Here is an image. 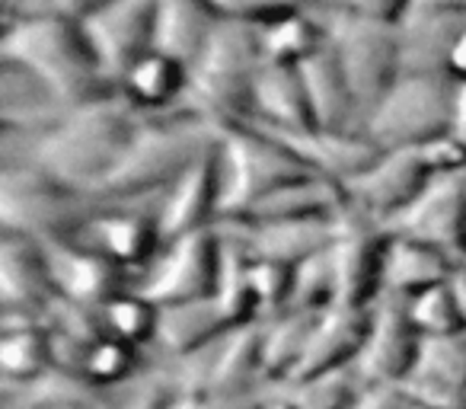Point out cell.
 <instances>
[{
	"label": "cell",
	"mask_w": 466,
	"mask_h": 409,
	"mask_svg": "<svg viewBox=\"0 0 466 409\" xmlns=\"http://www.w3.org/2000/svg\"><path fill=\"white\" fill-rule=\"evenodd\" d=\"M218 150L220 176H224L218 221H243L272 192L317 176L298 154H291L253 118L220 125Z\"/></svg>",
	"instance_id": "5"
},
{
	"label": "cell",
	"mask_w": 466,
	"mask_h": 409,
	"mask_svg": "<svg viewBox=\"0 0 466 409\" xmlns=\"http://www.w3.org/2000/svg\"><path fill=\"white\" fill-rule=\"evenodd\" d=\"M218 272L220 234L218 228H205L179 237V240H169L137 291L154 301L157 307L205 301L218 291Z\"/></svg>",
	"instance_id": "10"
},
{
	"label": "cell",
	"mask_w": 466,
	"mask_h": 409,
	"mask_svg": "<svg viewBox=\"0 0 466 409\" xmlns=\"http://www.w3.org/2000/svg\"><path fill=\"white\" fill-rule=\"evenodd\" d=\"M253 394H179L169 409H262Z\"/></svg>",
	"instance_id": "45"
},
{
	"label": "cell",
	"mask_w": 466,
	"mask_h": 409,
	"mask_svg": "<svg viewBox=\"0 0 466 409\" xmlns=\"http://www.w3.org/2000/svg\"><path fill=\"white\" fill-rule=\"evenodd\" d=\"M412 10H428V14L466 16V0H415Z\"/></svg>",
	"instance_id": "49"
},
{
	"label": "cell",
	"mask_w": 466,
	"mask_h": 409,
	"mask_svg": "<svg viewBox=\"0 0 466 409\" xmlns=\"http://www.w3.org/2000/svg\"><path fill=\"white\" fill-rule=\"evenodd\" d=\"M262 374V326H243L220 339L208 362L205 394H249Z\"/></svg>",
	"instance_id": "30"
},
{
	"label": "cell",
	"mask_w": 466,
	"mask_h": 409,
	"mask_svg": "<svg viewBox=\"0 0 466 409\" xmlns=\"http://www.w3.org/2000/svg\"><path fill=\"white\" fill-rule=\"evenodd\" d=\"M415 0H336L332 7L336 10H349V14L368 16L377 23H390V26H400L409 16Z\"/></svg>",
	"instance_id": "44"
},
{
	"label": "cell",
	"mask_w": 466,
	"mask_h": 409,
	"mask_svg": "<svg viewBox=\"0 0 466 409\" xmlns=\"http://www.w3.org/2000/svg\"><path fill=\"white\" fill-rule=\"evenodd\" d=\"M400 67L402 77H438L447 74L453 42L466 29V16L409 10L400 23Z\"/></svg>",
	"instance_id": "21"
},
{
	"label": "cell",
	"mask_w": 466,
	"mask_h": 409,
	"mask_svg": "<svg viewBox=\"0 0 466 409\" xmlns=\"http://www.w3.org/2000/svg\"><path fill=\"white\" fill-rule=\"evenodd\" d=\"M220 192H224V176H220V150L214 144L163 192L157 211L163 240L169 243L195 230L214 228L220 218Z\"/></svg>",
	"instance_id": "14"
},
{
	"label": "cell",
	"mask_w": 466,
	"mask_h": 409,
	"mask_svg": "<svg viewBox=\"0 0 466 409\" xmlns=\"http://www.w3.org/2000/svg\"><path fill=\"white\" fill-rule=\"evenodd\" d=\"M52 262L58 298L84 307H103L125 291V266L96 247H80L77 240L46 243Z\"/></svg>",
	"instance_id": "18"
},
{
	"label": "cell",
	"mask_w": 466,
	"mask_h": 409,
	"mask_svg": "<svg viewBox=\"0 0 466 409\" xmlns=\"http://www.w3.org/2000/svg\"><path fill=\"white\" fill-rule=\"evenodd\" d=\"M253 118L259 125H266V128H279V131L317 128L300 67L262 65L259 77H256Z\"/></svg>",
	"instance_id": "25"
},
{
	"label": "cell",
	"mask_w": 466,
	"mask_h": 409,
	"mask_svg": "<svg viewBox=\"0 0 466 409\" xmlns=\"http://www.w3.org/2000/svg\"><path fill=\"white\" fill-rule=\"evenodd\" d=\"M431 182V169L425 167L419 148L383 150V157L345 186L349 201L374 221L387 224L400 211H406Z\"/></svg>",
	"instance_id": "13"
},
{
	"label": "cell",
	"mask_w": 466,
	"mask_h": 409,
	"mask_svg": "<svg viewBox=\"0 0 466 409\" xmlns=\"http://www.w3.org/2000/svg\"><path fill=\"white\" fill-rule=\"evenodd\" d=\"M262 65L266 58H262L259 29L220 20L205 52L192 65L186 109L198 112L214 125L253 118L256 77Z\"/></svg>",
	"instance_id": "4"
},
{
	"label": "cell",
	"mask_w": 466,
	"mask_h": 409,
	"mask_svg": "<svg viewBox=\"0 0 466 409\" xmlns=\"http://www.w3.org/2000/svg\"><path fill=\"white\" fill-rule=\"evenodd\" d=\"M0 58L33 74L61 109L116 97L118 84L103 71L80 23L55 14H26L4 26Z\"/></svg>",
	"instance_id": "1"
},
{
	"label": "cell",
	"mask_w": 466,
	"mask_h": 409,
	"mask_svg": "<svg viewBox=\"0 0 466 409\" xmlns=\"http://www.w3.org/2000/svg\"><path fill=\"white\" fill-rule=\"evenodd\" d=\"M412 374L431 377V381L466 390V332L421 336L419 362H415Z\"/></svg>",
	"instance_id": "38"
},
{
	"label": "cell",
	"mask_w": 466,
	"mask_h": 409,
	"mask_svg": "<svg viewBox=\"0 0 466 409\" xmlns=\"http://www.w3.org/2000/svg\"><path fill=\"white\" fill-rule=\"evenodd\" d=\"M351 409H409V400L400 387H387V383H364L361 396H358Z\"/></svg>",
	"instance_id": "46"
},
{
	"label": "cell",
	"mask_w": 466,
	"mask_h": 409,
	"mask_svg": "<svg viewBox=\"0 0 466 409\" xmlns=\"http://www.w3.org/2000/svg\"><path fill=\"white\" fill-rule=\"evenodd\" d=\"M106 332L118 336L131 345H144L157 336V320H160V307L147 301L141 291H122L103 304Z\"/></svg>",
	"instance_id": "36"
},
{
	"label": "cell",
	"mask_w": 466,
	"mask_h": 409,
	"mask_svg": "<svg viewBox=\"0 0 466 409\" xmlns=\"http://www.w3.org/2000/svg\"><path fill=\"white\" fill-rule=\"evenodd\" d=\"M137 364V345L125 343L118 336H103L99 343L86 345L84 355V374L96 381L99 387H118L125 377H131Z\"/></svg>",
	"instance_id": "40"
},
{
	"label": "cell",
	"mask_w": 466,
	"mask_h": 409,
	"mask_svg": "<svg viewBox=\"0 0 466 409\" xmlns=\"http://www.w3.org/2000/svg\"><path fill=\"white\" fill-rule=\"evenodd\" d=\"M259 128H266V125H259ZM266 131L272 138H279L291 154H298L313 173L323 176V179L339 182V186H349L351 179L368 173L383 157V150L364 131H329V128H310V131L266 128Z\"/></svg>",
	"instance_id": "17"
},
{
	"label": "cell",
	"mask_w": 466,
	"mask_h": 409,
	"mask_svg": "<svg viewBox=\"0 0 466 409\" xmlns=\"http://www.w3.org/2000/svg\"><path fill=\"white\" fill-rule=\"evenodd\" d=\"M144 118L122 97H106L67 109L52 128H46L33 144V167L71 189L96 192V186L116 169V163L131 148Z\"/></svg>",
	"instance_id": "2"
},
{
	"label": "cell",
	"mask_w": 466,
	"mask_h": 409,
	"mask_svg": "<svg viewBox=\"0 0 466 409\" xmlns=\"http://www.w3.org/2000/svg\"><path fill=\"white\" fill-rule=\"evenodd\" d=\"M157 7L160 0H112L96 20L84 26L99 65L116 84L141 55L154 48Z\"/></svg>",
	"instance_id": "16"
},
{
	"label": "cell",
	"mask_w": 466,
	"mask_h": 409,
	"mask_svg": "<svg viewBox=\"0 0 466 409\" xmlns=\"http://www.w3.org/2000/svg\"><path fill=\"white\" fill-rule=\"evenodd\" d=\"M173 400L176 396L169 394V390H144L141 396H137L135 403H131V406H118V409H169L173 406Z\"/></svg>",
	"instance_id": "48"
},
{
	"label": "cell",
	"mask_w": 466,
	"mask_h": 409,
	"mask_svg": "<svg viewBox=\"0 0 466 409\" xmlns=\"http://www.w3.org/2000/svg\"><path fill=\"white\" fill-rule=\"evenodd\" d=\"M390 230L355 205L336 215L329 260L336 275V307L368 311L383 294V262H387Z\"/></svg>",
	"instance_id": "9"
},
{
	"label": "cell",
	"mask_w": 466,
	"mask_h": 409,
	"mask_svg": "<svg viewBox=\"0 0 466 409\" xmlns=\"http://www.w3.org/2000/svg\"><path fill=\"white\" fill-rule=\"evenodd\" d=\"M419 154H421V160H425V167L431 169V176L466 173V141L453 135V131L421 144Z\"/></svg>",
	"instance_id": "43"
},
{
	"label": "cell",
	"mask_w": 466,
	"mask_h": 409,
	"mask_svg": "<svg viewBox=\"0 0 466 409\" xmlns=\"http://www.w3.org/2000/svg\"><path fill=\"white\" fill-rule=\"evenodd\" d=\"M118 201H106L84 189L52 179L33 163L7 167L0 179V221L4 230L26 234L33 240H77L103 211Z\"/></svg>",
	"instance_id": "6"
},
{
	"label": "cell",
	"mask_w": 466,
	"mask_h": 409,
	"mask_svg": "<svg viewBox=\"0 0 466 409\" xmlns=\"http://www.w3.org/2000/svg\"><path fill=\"white\" fill-rule=\"evenodd\" d=\"M300 74H304L307 97H310L317 128L358 131L355 122H361V109H358L355 90H351L336 52L326 46L323 52L313 55L307 65H300Z\"/></svg>",
	"instance_id": "26"
},
{
	"label": "cell",
	"mask_w": 466,
	"mask_h": 409,
	"mask_svg": "<svg viewBox=\"0 0 466 409\" xmlns=\"http://www.w3.org/2000/svg\"><path fill=\"white\" fill-rule=\"evenodd\" d=\"M262 409H300V406L291 400V396H281V400H268Z\"/></svg>",
	"instance_id": "51"
},
{
	"label": "cell",
	"mask_w": 466,
	"mask_h": 409,
	"mask_svg": "<svg viewBox=\"0 0 466 409\" xmlns=\"http://www.w3.org/2000/svg\"><path fill=\"white\" fill-rule=\"evenodd\" d=\"M227 332H233V330L211 294V298H205V301L160 307L154 343L160 345L167 355L186 362V358H192V355H201L205 349H214Z\"/></svg>",
	"instance_id": "24"
},
{
	"label": "cell",
	"mask_w": 466,
	"mask_h": 409,
	"mask_svg": "<svg viewBox=\"0 0 466 409\" xmlns=\"http://www.w3.org/2000/svg\"><path fill=\"white\" fill-rule=\"evenodd\" d=\"M336 307V275H332L329 250L294 266V291L288 311L323 313Z\"/></svg>",
	"instance_id": "39"
},
{
	"label": "cell",
	"mask_w": 466,
	"mask_h": 409,
	"mask_svg": "<svg viewBox=\"0 0 466 409\" xmlns=\"http://www.w3.org/2000/svg\"><path fill=\"white\" fill-rule=\"evenodd\" d=\"M447 77H453L457 84H466V29L460 33V39L453 42L451 58H447Z\"/></svg>",
	"instance_id": "47"
},
{
	"label": "cell",
	"mask_w": 466,
	"mask_h": 409,
	"mask_svg": "<svg viewBox=\"0 0 466 409\" xmlns=\"http://www.w3.org/2000/svg\"><path fill=\"white\" fill-rule=\"evenodd\" d=\"M323 4H336V0H323Z\"/></svg>",
	"instance_id": "53"
},
{
	"label": "cell",
	"mask_w": 466,
	"mask_h": 409,
	"mask_svg": "<svg viewBox=\"0 0 466 409\" xmlns=\"http://www.w3.org/2000/svg\"><path fill=\"white\" fill-rule=\"evenodd\" d=\"M383 228L396 237L421 240L447 253L453 262H466V173L431 176L425 192L406 211Z\"/></svg>",
	"instance_id": "11"
},
{
	"label": "cell",
	"mask_w": 466,
	"mask_h": 409,
	"mask_svg": "<svg viewBox=\"0 0 466 409\" xmlns=\"http://www.w3.org/2000/svg\"><path fill=\"white\" fill-rule=\"evenodd\" d=\"M409 409H428V406H415V403H409Z\"/></svg>",
	"instance_id": "52"
},
{
	"label": "cell",
	"mask_w": 466,
	"mask_h": 409,
	"mask_svg": "<svg viewBox=\"0 0 466 409\" xmlns=\"http://www.w3.org/2000/svg\"><path fill=\"white\" fill-rule=\"evenodd\" d=\"M58 298L46 243L4 230L0 237V301L7 317H39Z\"/></svg>",
	"instance_id": "15"
},
{
	"label": "cell",
	"mask_w": 466,
	"mask_h": 409,
	"mask_svg": "<svg viewBox=\"0 0 466 409\" xmlns=\"http://www.w3.org/2000/svg\"><path fill=\"white\" fill-rule=\"evenodd\" d=\"M453 97H457V80L447 74L400 77L364 118L361 131L380 150L421 148L453 131Z\"/></svg>",
	"instance_id": "7"
},
{
	"label": "cell",
	"mask_w": 466,
	"mask_h": 409,
	"mask_svg": "<svg viewBox=\"0 0 466 409\" xmlns=\"http://www.w3.org/2000/svg\"><path fill=\"white\" fill-rule=\"evenodd\" d=\"M192 67L173 55L150 48L118 77V93L135 106L137 112H173L186 103Z\"/></svg>",
	"instance_id": "22"
},
{
	"label": "cell",
	"mask_w": 466,
	"mask_h": 409,
	"mask_svg": "<svg viewBox=\"0 0 466 409\" xmlns=\"http://www.w3.org/2000/svg\"><path fill=\"white\" fill-rule=\"evenodd\" d=\"M90 247L103 250L106 256L118 262L125 269L147 266L157 262V256L163 253L167 240L160 234V221H157L154 211L141 209H122V205H112L109 211L96 218L90 224Z\"/></svg>",
	"instance_id": "20"
},
{
	"label": "cell",
	"mask_w": 466,
	"mask_h": 409,
	"mask_svg": "<svg viewBox=\"0 0 466 409\" xmlns=\"http://www.w3.org/2000/svg\"><path fill=\"white\" fill-rule=\"evenodd\" d=\"M349 205L345 186L323 176L291 182L279 189L268 199H262L243 221L249 224H268V221H298V218H336Z\"/></svg>",
	"instance_id": "28"
},
{
	"label": "cell",
	"mask_w": 466,
	"mask_h": 409,
	"mask_svg": "<svg viewBox=\"0 0 466 409\" xmlns=\"http://www.w3.org/2000/svg\"><path fill=\"white\" fill-rule=\"evenodd\" d=\"M259 46H262L266 65L300 67V65H307L313 55L329 46V33H326V26L310 10H298V14L281 16V20L262 26Z\"/></svg>",
	"instance_id": "32"
},
{
	"label": "cell",
	"mask_w": 466,
	"mask_h": 409,
	"mask_svg": "<svg viewBox=\"0 0 466 409\" xmlns=\"http://www.w3.org/2000/svg\"><path fill=\"white\" fill-rule=\"evenodd\" d=\"M106 390L109 387H99L84 371L55 364L48 374L33 381V403L42 409H106Z\"/></svg>",
	"instance_id": "34"
},
{
	"label": "cell",
	"mask_w": 466,
	"mask_h": 409,
	"mask_svg": "<svg viewBox=\"0 0 466 409\" xmlns=\"http://www.w3.org/2000/svg\"><path fill=\"white\" fill-rule=\"evenodd\" d=\"M0 368L10 381L33 383L55 368V332L39 317H7Z\"/></svg>",
	"instance_id": "31"
},
{
	"label": "cell",
	"mask_w": 466,
	"mask_h": 409,
	"mask_svg": "<svg viewBox=\"0 0 466 409\" xmlns=\"http://www.w3.org/2000/svg\"><path fill=\"white\" fill-rule=\"evenodd\" d=\"M453 135L466 141V84H457V97H453Z\"/></svg>",
	"instance_id": "50"
},
{
	"label": "cell",
	"mask_w": 466,
	"mask_h": 409,
	"mask_svg": "<svg viewBox=\"0 0 466 409\" xmlns=\"http://www.w3.org/2000/svg\"><path fill=\"white\" fill-rule=\"evenodd\" d=\"M460 262H453L447 253L428 247L421 240L390 234L387 262H383V294L390 298H415L428 288L447 285L457 275Z\"/></svg>",
	"instance_id": "23"
},
{
	"label": "cell",
	"mask_w": 466,
	"mask_h": 409,
	"mask_svg": "<svg viewBox=\"0 0 466 409\" xmlns=\"http://www.w3.org/2000/svg\"><path fill=\"white\" fill-rule=\"evenodd\" d=\"M218 138L220 125L188 109H182L179 116L144 122L131 148L93 195L106 201H131L154 192L163 195L205 150L218 144Z\"/></svg>",
	"instance_id": "3"
},
{
	"label": "cell",
	"mask_w": 466,
	"mask_h": 409,
	"mask_svg": "<svg viewBox=\"0 0 466 409\" xmlns=\"http://www.w3.org/2000/svg\"><path fill=\"white\" fill-rule=\"evenodd\" d=\"M249 224V221H247ZM336 237V218H298V221L249 224V250L259 260H279L300 266L317 253H326Z\"/></svg>",
	"instance_id": "27"
},
{
	"label": "cell",
	"mask_w": 466,
	"mask_h": 409,
	"mask_svg": "<svg viewBox=\"0 0 466 409\" xmlns=\"http://www.w3.org/2000/svg\"><path fill=\"white\" fill-rule=\"evenodd\" d=\"M368 332H370V311L329 307V311L317 313L310 336H307L304 355H300L298 368H294L288 383H304L310 377L329 374V371L355 364L364 349Z\"/></svg>",
	"instance_id": "19"
},
{
	"label": "cell",
	"mask_w": 466,
	"mask_h": 409,
	"mask_svg": "<svg viewBox=\"0 0 466 409\" xmlns=\"http://www.w3.org/2000/svg\"><path fill=\"white\" fill-rule=\"evenodd\" d=\"M421 332L415 330L406 301L383 294V304L370 311V332L358 355L355 368L364 383L400 387L419 362Z\"/></svg>",
	"instance_id": "12"
},
{
	"label": "cell",
	"mask_w": 466,
	"mask_h": 409,
	"mask_svg": "<svg viewBox=\"0 0 466 409\" xmlns=\"http://www.w3.org/2000/svg\"><path fill=\"white\" fill-rule=\"evenodd\" d=\"M361 374L355 364L329 371V374L310 377L304 383H291V400L300 409H351L361 396Z\"/></svg>",
	"instance_id": "37"
},
{
	"label": "cell",
	"mask_w": 466,
	"mask_h": 409,
	"mask_svg": "<svg viewBox=\"0 0 466 409\" xmlns=\"http://www.w3.org/2000/svg\"><path fill=\"white\" fill-rule=\"evenodd\" d=\"M218 23L220 16L214 14L208 0H160L154 48H160V52L173 55V58L186 61L192 67L195 58L205 52Z\"/></svg>",
	"instance_id": "29"
},
{
	"label": "cell",
	"mask_w": 466,
	"mask_h": 409,
	"mask_svg": "<svg viewBox=\"0 0 466 409\" xmlns=\"http://www.w3.org/2000/svg\"><path fill=\"white\" fill-rule=\"evenodd\" d=\"M406 311L421 336H453V332H466V313H463V307H460L457 291H453L451 281L409 298Z\"/></svg>",
	"instance_id": "35"
},
{
	"label": "cell",
	"mask_w": 466,
	"mask_h": 409,
	"mask_svg": "<svg viewBox=\"0 0 466 409\" xmlns=\"http://www.w3.org/2000/svg\"><path fill=\"white\" fill-rule=\"evenodd\" d=\"M329 48L336 52L351 90H355L358 109L364 118L374 112V106L390 93V87L402 77L400 67V29L390 23H377L368 16L332 10L329 23Z\"/></svg>",
	"instance_id": "8"
},
{
	"label": "cell",
	"mask_w": 466,
	"mask_h": 409,
	"mask_svg": "<svg viewBox=\"0 0 466 409\" xmlns=\"http://www.w3.org/2000/svg\"><path fill=\"white\" fill-rule=\"evenodd\" d=\"M317 313L281 311L268 326H262V374L266 381H291L300 355H304L307 336L313 330Z\"/></svg>",
	"instance_id": "33"
},
{
	"label": "cell",
	"mask_w": 466,
	"mask_h": 409,
	"mask_svg": "<svg viewBox=\"0 0 466 409\" xmlns=\"http://www.w3.org/2000/svg\"><path fill=\"white\" fill-rule=\"evenodd\" d=\"M208 4L224 23H243V26L262 29L281 16H291L298 10H307L310 4H319V0H208Z\"/></svg>",
	"instance_id": "41"
},
{
	"label": "cell",
	"mask_w": 466,
	"mask_h": 409,
	"mask_svg": "<svg viewBox=\"0 0 466 409\" xmlns=\"http://www.w3.org/2000/svg\"><path fill=\"white\" fill-rule=\"evenodd\" d=\"M249 288H253L256 301H259V311L268 313L288 311L294 291V266L256 256L253 266H249Z\"/></svg>",
	"instance_id": "42"
}]
</instances>
